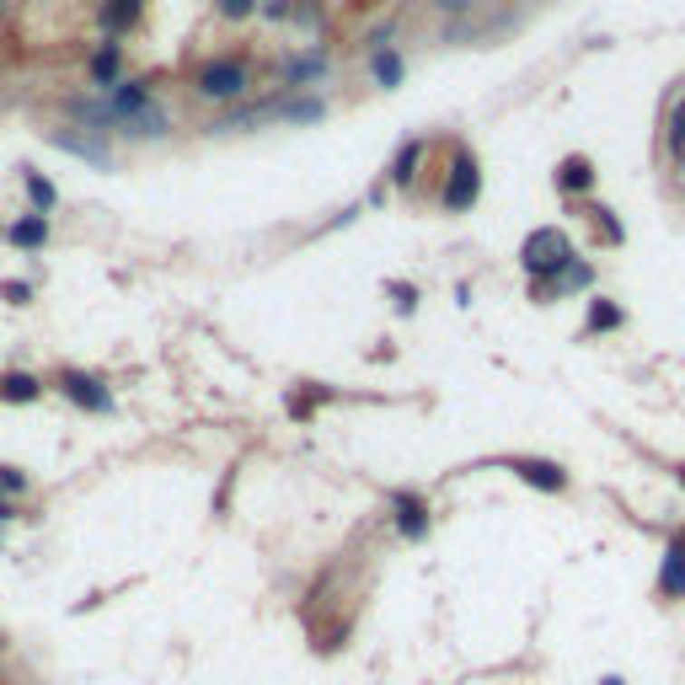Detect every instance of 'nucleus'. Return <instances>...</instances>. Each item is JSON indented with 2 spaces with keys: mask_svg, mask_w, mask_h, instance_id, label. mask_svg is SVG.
I'll return each instance as SVG.
<instances>
[{
  "mask_svg": "<svg viewBox=\"0 0 685 685\" xmlns=\"http://www.w3.org/2000/svg\"><path fill=\"white\" fill-rule=\"evenodd\" d=\"M246 86H252L246 59H209V64L193 75V92H198L204 102H236V97H246Z\"/></svg>",
  "mask_w": 685,
  "mask_h": 685,
  "instance_id": "obj_1",
  "label": "nucleus"
},
{
  "mask_svg": "<svg viewBox=\"0 0 685 685\" xmlns=\"http://www.w3.org/2000/svg\"><path fill=\"white\" fill-rule=\"evenodd\" d=\"M573 263V246H568V236L563 230H535L530 241H525V268L530 274H563Z\"/></svg>",
  "mask_w": 685,
  "mask_h": 685,
  "instance_id": "obj_2",
  "label": "nucleus"
},
{
  "mask_svg": "<svg viewBox=\"0 0 685 685\" xmlns=\"http://www.w3.org/2000/svg\"><path fill=\"white\" fill-rule=\"evenodd\" d=\"M477 193H482V171L471 156H456V167H450V182H445V209H471L477 204Z\"/></svg>",
  "mask_w": 685,
  "mask_h": 685,
  "instance_id": "obj_3",
  "label": "nucleus"
},
{
  "mask_svg": "<svg viewBox=\"0 0 685 685\" xmlns=\"http://www.w3.org/2000/svg\"><path fill=\"white\" fill-rule=\"evenodd\" d=\"M59 391L75 401V407H92V412H108V407H113L108 386H102L97 375H81V370H64V375H59Z\"/></svg>",
  "mask_w": 685,
  "mask_h": 685,
  "instance_id": "obj_4",
  "label": "nucleus"
},
{
  "mask_svg": "<svg viewBox=\"0 0 685 685\" xmlns=\"http://www.w3.org/2000/svg\"><path fill=\"white\" fill-rule=\"evenodd\" d=\"M391 514H397V530L407 541H423L429 535V504L418 493H391Z\"/></svg>",
  "mask_w": 685,
  "mask_h": 685,
  "instance_id": "obj_5",
  "label": "nucleus"
},
{
  "mask_svg": "<svg viewBox=\"0 0 685 685\" xmlns=\"http://www.w3.org/2000/svg\"><path fill=\"white\" fill-rule=\"evenodd\" d=\"M514 471H519L530 487H546V493H563V487H568V471L552 466V460H514Z\"/></svg>",
  "mask_w": 685,
  "mask_h": 685,
  "instance_id": "obj_6",
  "label": "nucleus"
},
{
  "mask_svg": "<svg viewBox=\"0 0 685 685\" xmlns=\"http://www.w3.org/2000/svg\"><path fill=\"white\" fill-rule=\"evenodd\" d=\"M659 589H664V594H685V546H670V552H664Z\"/></svg>",
  "mask_w": 685,
  "mask_h": 685,
  "instance_id": "obj_7",
  "label": "nucleus"
},
{
  "mask_svg": "<svg viewBox=\"0 0 685 685\" xmlns=\"http://www.w3.org/2000/svg\"><path fill=\"white\" fill-rule=\"evenodd\" d=\"M140 22V0H108L102 5V27L108 33H123V27H134Z\"/></svg>",
  "mask_w": 685,
  "mask_h": 685,
  "instance_id": "obj_8",
  "label": "nucleus"
},
{
  "mask_svg": "<svg viewBox=\"0 0 685 685\" xmlns=\"http://www.w3.org/2000/svg\"><path fill=\"white\" fill-rule=\"evenodd\" d=\"M11 241H16V246H27V252H33V246H43V241H49V220H43V215L16 220V226H11Z\"/></svg>",
  "mask_w": 685,
  "mask_h": 685,
  "instance_id": "obj_9",
  "label": "nucleus"
},
{
  "mask_svg": "<svg viewBox=\"0 0 685 685\" xmlns=\"http://www.w3.org/2000/svg\"><path fill=\"white\" fill-rule=\"evenodd\" d=\"M38 391H43V386H38L33 375H22V370H16V375H0V401H38Z\"/></svg>",
  "mask_w": 685,
  "mask_h": 685,
  "instance_id": "obj_10",
  "label": "nucleus"
},
{
  "mask_svg": "<svg viewBox=\"0 0 685 685\" xmlns=\"http://www.w3.org/2000/svg\"><path fill=\"white\" fill-rule=\"evenodd\" d=\"M113 75H118V43H108L102 54L92 59V81H97V86H118Z\"/></svg>",
  "mask_w": 685,
  "mask_h": 685,
  "instance_id": "obj_11",
  "label": "nucleus"
},
{
  "mask_svg": "<svg viewBox=\"0 0 685 685\" xmlns=\"http://www.w3.org/2000/svg\"><path fill=\"white\" fill-rule=\"evenodd\" d=\"M589 177H594V171H589V161H584V156H573V161H563V171H557V182H563V188H589Z\"/></svg>",
  "mask_w": 685,
  "mask_h": 685,
  "instance_id": "obj_12",
  "label": "nucleus"
},
{
  "mask_svg": "<svg viewBox=\"0 0 685 685\" xmlns=\"http://www.w3.org/2000/svg\"><path fill=\"white\" fill-rule=\"evenodd\" d=\"M59 145H64V150H75V156H86L92 167H108V150H102V145H92V140H70V134H59Z\"/></svg>",
  "mask_w": 685,
  "mask_h": 685,
  "instance_id": "obj_13",
  "label": "nucleus"
},
{
  "mask_svg": "<svg viewBox=\"0 0 685 685\" xmlns=\"http://www.w3.org/2000/svg\"><path fill=\"white\" fill-rule=\"evenodd\" d=\"M375 81H381V86H397V81H401V59L391 54V49H386V54H375Z\"/></svg>",
  "mask_w": 685,
  "mask_h": 685,
  "instance_id": "obj_14",
  "label": "nucleus"
},
{
  "mask_svg": "<svg viewBox=\"0 0 685 685\" xmlns=\"http://www.w3.org/2000/svg\"><path fill=\"white\" fill-rule=\"evenodd\" d=\"M316 75H322V59H294V64H289V81H294V86H300V81H316Z\"/></svg>",
  "mask_w": 685,
  "mask_h": 685,
  "instance_id": "obj_15",
  "label": "nucleus"
},
{
  "mask_svg": "<svg viewBox=\"0 0 685 685\" xmlns=\"http://www.w3.org/2000/svg\"><path fill=\"white\" fill-rule=\"evenodd\" d=\"M412 167H418V145H407V150H401V156H397V171H391V177H397L401 188L412 182Z\"/></svg>",
  "mask_w": 685,
  "mask_h": 685,
  "instance_id": "obj_16",
  "label": "nucleus"
},
{
  "mask_svg": "<svg viewBox=\"0 0 685 685\" xmlns=\"http://www.w3.org/2000/svg\"><path fill=\"white\" fill-rule=\"evenodd\" d=\"M215 5H220V16H230V22H241V16L257 11V0H215Z\"/></svg>",
  "mask_w": 685,
  "mask_h": 685,
  "instance_id": "obj_17",
  "label": "nucleus"
},
{
  "mask_svg": "<svg viewBox=\"0 0 685 685\" xmlns=\"http://www.w3.org/2000/svg\"><path fill=\"white\" fill-rule=\"evenodd\" d=\"M27 193H33V204H38V209H49V204H54V188H49L43 177H27Z\"/></svg>",
  "mask_w": 685,
  "mask_h": 685,
  "instance_id": "obj_18",
  "label": "nucleus"
},
{
  "mask_svg": "<svg viewBox=\"0 0 685 685\" xmlns=\"http://www.w3.org/2000/svg\"><path fill=\"white\" fill-rule=\"evenodd\" d=\"M616 322H622L616 305H594V311H589V327H594V333H600V327H616Z\"/></svg>",
  "mask_w": 685,
  "mask_h": 685,
  "instance_id": "obj_19",
  "label": "nucleus"
},
{
  "mask_svg": "<svg viewBox=\"0 0 685 685\" xmlns=\"http://www.w3.org/2000/svg\"><path fill=\"white\" fill-rule=\"evenodd\" d=\"M0 487H5V493H27V471H16V466H0Z\"/></svg>",
  "mask_w": 685,
  "mask_h": 685,
  "instance_id": "obj_20",
  "label": "nucleus"
},
{
  "mask_svg": "<svg viewBox=\"0 0 685 685\" xmlns=\"http://www.w3.org/2000/svg\"><path fill=\"white\" fill-rule=\"evenodd\" d=\"M5 300L11 305H27V285H5Z\"/></svg>",
  "mask_w": 685,
  "mask_h": 685,
  "instance_id": "obj_21",
  "label": "nucleus"
},
{
  "mask_svg": "<svg viewBox=\"0 0 685 685\" xmlns=\"http://www.w3.org/2000/svg\"><path fill=\"white\" fill-rule=\"evenodd\" d=\"M434 5H439V11H466L471 0H434Z\"/></svg>",
  "mask_w": 685,
  "mask_h": 685,
  "instance_id": "obj_22",
  "label": "nucleus"
},
{
  "mask_svg": "<svg viewBox=\"0 0 685 685\" xmlns=\"http://www.w3.org/2000/svg\"><path fill=\"white\" fill-rule=\"evenodd\" d=\"M0 519H11V504H5V498H0Z\"/></svg>",
  "mask_w": 685,
  "mask_h": 685,
  "instance_id": "obj_23",
  "label": "nucleus"
},
{
  "mask_svg": "<svg viewBox=\"0 0 685 685\" xmlns=\"http://www.w3.org/2000/svg\"><path fill=\"white\" fill-rule=\"evenodd\" d=\"M680 482H685V466H680Z\"/></svg>",
  "mask_w": 685,
  "mask_h": 685,
  "instance_id": "obj_24",
  "label": "nucleus"
},
{
  "mask_svg": "<svg viewBox=\"0 0 685 685\" xmlns=\"http://www.w3.org/2000/svg\"><path fill=\"white\" fill-rule=\"evenodd\" d=\"M680 546H685V541H680Z\"/></svg>",
  "mask_w": 685,
  "mask_h": 685,
  "instance_id": "obj_25",
  "label": "nucleus"
}]
</instances>
